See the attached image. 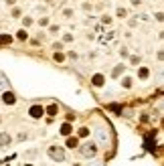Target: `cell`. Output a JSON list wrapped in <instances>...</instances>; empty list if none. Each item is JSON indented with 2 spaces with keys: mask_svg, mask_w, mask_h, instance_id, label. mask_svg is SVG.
Returning <instances> with one entry per match:
<instances>
[{
  "mask_svg": "<svg viewBox=\"0 0 164 166\" xmlns=\"http://www.w3.org/2000/svg\"><path fill=\"white\" fill-rule=\"evenodd\" d=\"M22 22H25V27H31L33 25V18L31 16H25V20H22Z\"/></svg>",
  "mask_w": 164,
  "mask_h": 166,
  "instance_id": "d6986e66",
  "label": "cell"
},
{
  "mask_svg": "<svg viewBox=\"0 0 164 166\" xmlns=\"http://www.w3.org/2000/svg\"><path fill=\"white\" fill-rule=\"evenodd\" d=\"M87 134H89V130H87V128H81V130H79V138H85Z\"/></svg>",
  "mask_w": 164,
  "mask_h": 166,
  "instance_id": "ac0fdd59",
  "label": "cell"
},
{
  "mask_svg": "<svg viewBox=\"0 0 164 166\" xmlns=\"http://www.w3.org/2000/svg\"><path fill=\"white\" fill-rule=\"evenodd\" d=\"M12 16H14V18H18V16H20V10H18V8H14V10H12Z\"/></svg>",
  "mask_w": 164,
  "mask_h": 166,
  "instance_id": "cb8c5ba5",
  "label": "cell"
},
{
  "mask_svg": "<svg viewBox=\"0 0 164 166\" xmlns=\"http://www.w3.org/2000/svg\"><path fill=\"white\" fill-rule=\"evenodd\" d=\"M39 25H41V27H47V25H49V18H47V16L39 18Z\"/></svg>",
  "mask_w": 164,
  "mask_h": 166,
  "instance_id": "5bb4252c",
  "label": "cell"
},
{
  "mask_svg": "<svg viewBox=\"0 0 164 166\" xmlns=\"http://www.w3.org/2000/svg\"><path fill=\"white\" fill-rule=\"evenodd\" d=\"M71 132H73V130H71V126H69V124H63V126H61V134H63V136H69Z\"/></svg>",
  "mask_w": 164,
  "mask_h": 166,
  "instance_id": "9c48e42d",
  "label": "cell"
},
{
  "mask_svg": "<svg viewBox=\"0 0 164 166\" xmlns=\"http://www.w3.org/2000/svg\"><path fill=\"white\" fill-rule=\"evenodd\" d=\"M49 31H51L53 35H57V33H59V27H55V25H53V27H49Z\"/></svg>",
  "mask_w": 164,
  "mask_h": 166,
  "instance_id": "44dd1931",
  "label": "cell"
},
{
  "mask_svg": "<svg viewBox=\"0 0 164 166\" xmlns=\"http://www.w3.org/2000/svg\"><path fill=\"white\" fill-rule=\"evenodd\" d=\"M122 85H124V87H132V79H130V77H126V79L122 81Z\"/></svg>",
  "mask_w": 164,
  "mask_h": 166,
  "instance_id": "e0dca14e",
  "label": "cell"
},
{
  "mask_svg": "<svg viewBox=\"0 0 164 166\" xmlns=\"http://www.w3.org/2000/svg\"><path fill=\"white\" fill-rule=\"evenodd\" d=\"M91 83L95 85V87H101V85L105 83V79H103V75H101V73H95V75H93V79H91Z\"/></svg>",
  "mask_w": 164,
  "mask_h": 166,
  "instance_id": "52a82bcc",
  "label": "cell"
},
{
  "mask_svg": "<svg viewBox=\"0 0 164 166\" xmlns=\"http://www.w3.org/2000/svg\"><path fill=\"white\" fill-rule=\"evenodd\" d=\"M2 101H4L6 105H14V103H16L14 93H12V91H6V93H2Z\"/></svg>",
  "mask_w": 164,
  "mask_h": 166,
  "instance_id": "5b68a950",
  "label": "cell"
},
{
  "mask_svg": "<svg viewBox=\"0 0 164 166\" xmlns=\"http://www.w3.org/2000/svg\"><path fill=\"white\" fill-rule=\"evenodd\" d=\"M47 154H49V158L53 162H65V150L61 146H49Z\"/></svg>",
  "mask_w": 164,
  "mask_h": 166,
  "instance_id": "7a4b0ae2",
  "label": "cell"
},
{
  "mask_svg": "<svg viewBox=\"0 0 164 166\" xmlns=\"http://www.w3.org/2000/svg\"><path fill=\"white\" fill-rule=\"evenodd\" d=\"M79 148V152L85 156V158H93L97 154V144L95 142H85V144H81V146H77Z\"/></svg>",
  "mask_w": 164,
  "mask_h": 166,
  "instance_id": "6da1fadb",
  "label": "cell"
},
{
  "mask_svg": "<svg viewBox=\"0 0 164 166\" xmlns=\"http://www.w3.org/2000/svg\"><path fill=\"white\" fill-rule=\"evenodd\" d=\"M118 16H120V18H126V16H128L126 8H118Z\"/></svg>",
  "mask_w": 164,
  "mask_h": 166,
  "instance_id": "9a60e30c",
  "label": "cell"
},
{
  "mask_svg": "<svg viewBox=\"0 0 164 166\" xmlns=\"http://www.w3.org/2000/svg\"><path fill=\"white\" fill-rule=\"evenodd\" d=\"M65 144H67V148H77L79 146V138L77 136H67V142H65Z\"/></svg>",
  "mask_w": 164,
  "mask_h": 166,
  "instance_id": "8992f818",
  "label": "cell"
},
{
  "mask_svg": "<svg viewBox=\"0 0 164 166\" xmlns=\"http://www.w3.org/2000/svg\"><path fill=\"white\" fill-rule=\"evenodd\" d=\"M43 113H45V107H43V105H33V107L29 109V115H31V117H35V120L43 117Z\"/></svg>",
  "mask_w": 164,
  "mask_h": 166,
  "instance_id": "3957f363",
  "label": "cell"
},
{
  "mask_svg": "<svg viewBox=\"0 0 164 166\" xmlns=\"http://www.w3.org/2000/svg\"><path fill=\"white\" fill-rule=\"evenodd\" d=\"M124 69H126V67H124V65H118V67H115V69H113V71H111V77H118V75H120V73H124Z\"/></svg>",
  "mask_w": 164,
  "mask_h": 166,
  "instance_id": "ba28073f",
  "label": "cell"
},
{
  "mask_svg": "<svg viewBox=\"0 0 164 166\" xmlns=\"http://www.w3.org/2000/svg\"><path fill=\"white\" fill-rule=\"evenodd\" d=\"M138 75H140V77H142V79H146V77H148L150 73H148V69H146V67H142V69H140V71H138Z\"/></svg>",
  "mask_w": 164,
  "mask_h": 166,
  "instance_id": "7c38bea8",
  "label": "cell"
},
{
  "mask_svg": "<svg viewBox=\"0 0 164 166\" xmlns=\"http://www.w3.org/2000/svg\"><path fill=\"white\" fill-rule=\"evenodd\" d=\"M109 20H111L109 16H101V22H103V25H109Z\"/></svg>",
  "mask_w": 164,
  "mask_h": 166,
  "instance_id": "7402d4cb",
  "label": "cell"
},
{
  "mask_svg": "<svg viewBox=\"0 0 164 166\" xmlns=\"http://www.w3.org/2000/svg\"><path fill=\"white\" fill-rule=\"evenodd\" d=\"M53 49H55V51H61V49H63V43H55Z\"/></svg>",
  "mask_w": 164,
  "mask_h": 166,
  "instance_id": "ffe728a7",
  "label": "cell"
},
{
  "mask_svg": "<svg viewBox=\"0 0 164 166\" xmlns=\"http://www.w3.org/2000/svg\"><path fill=\"white\" fill-rule=\"evenodd\" d=\"M45 2H49V4H51V2H53V0H45Z\"/></svg>",
  "mask_w": 164,
  "mask_h": 166,
  "instance_id": "4316f807",
  "label": "cell"
},
{
  "mask_svg": "<svg viewBox=\"0 0 164 166\" xmlns=\"http://www.w3.org/2000/svg\"><path fill=\"white\" fill-rule=\"evenodd\" d=\"M10 142H12V138H10V134H8V132H0V148L10 146Z\"/></svg>",
  "mask_w": 164,
  "mask_h": 166,
  "instance_id": "277c9868",
  "label": "cell"
},
{
  "mask_svg": "<svg viewBox=\"0 0 164 166\" xmlns=\"http://www.w3.org/2000/svg\"><path fill=\"white\" fill-rule=\"evenodd\" d=\"M63 16H65V18H71V16H73V10H71V8H65V10H63Z\"/></svg>",
  "mask_w": 164,
  "mask_h": 166,
  "instance_id": "4fadbf2b",
  "label": "cell"
},
{
  "mask_svg": "<svg viewBox=\"0 0 164 166\" xmlns=\"http://www.w3.org/2000/svg\"><path fill=\"white\" fill-rule=\"evenodd\" d=\"M4 2H6V4H10V6H14V4H16V0H4Z\"/></svg>",
  "mask_w": 164,
  "mask_h": 166,
  "instance_id": "484cf974",
  "label": "cell"
},
{
  "mask_svg": "<svg viewBox=\"0 0 164 166\" xmlns=\"http://www.w3.org/2000/svg\"><path fill=\"white\" fill-rule=\"evenodd\" d=\"M63 41H65V43H69V41H73V35H65V37H63Z\"/></svg>",
  "mask_w": 164,
  "mask_h": 166,
  "instance_id": "603a6c76",
  "label": "cell"
},
{
  "mask_svg": "<svg viewBox=\"0 0 164 166\" xmlns=\"http://www.w3.org/2000/svg\"><path fill=\"white\" fill-rule=\"evenodd\" d=\"M8 43H12V37H8V35H0V45H8Z\"/></svg>",
  "mask_w": 164,
  "mask_h": 166,
  "instance_id": "8fae6325",
  "label": "cell"
},
{
  "mask_svg": "<svg viewBox=\"0 0 164 166\" xmlns=\"http://www.w3.org/2000/svg\"><path fill=\"white\" fill-rule=\"evenodd\" d=\"M130 61H132V63H134V65H138V63H140V57H132V59H130Z\"/></svg>",
  "mask_w": 164,
  "mask_h": 166,
  "instance_id": "d4e9b609",
  "label": "cell"
},
{
  "mask_svg": "<svg viewBox=\"0 0 164 166\" xmlns=\"http://www.w3.org/2000/svg\"><path fill=\"white\" fill-rule=\"evenodd\" d=\"M16 37H18L20 41H25V39H27L29 35H27V31H18V35H16Z\"/></svg>",
  "mask_w": 164,
  "mask_h": 166,
  "instance_id": "2e32d148",
  "label": "cell"
},
{
  "mask_svg": "<svg viewBox=\"0 0 164 166\" xmlns=\"http://www.w3.org/2000/svg\"><path fill=\"white\" fill-rule=\"evenodd\" d=\"M47 113H49V115H57V113H59V107L53 103V105H49V107H47Z\"/></svg>",
  "mask_w": 164,
  "mask_h": 166,
  "instance_id": "30bf717a",
  "label": "cell"
}]
</instances>
